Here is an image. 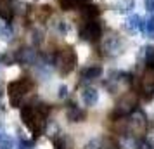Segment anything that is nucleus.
<instances>
[{
  "label": "nucleus",
  "mask_w": 154,
  "mask_h": 149,
  "mask_svg": "<svg viewBox=\"0 0 154 149\" xmlns=\"http://www.w3.org/2000/svg\"><path fill=\"white\" fill-rule=\"evenodd\" d=\"M50 107L49 104H26L21 107V120L33 132V135H40L42 128L47 121Z\"/></svg>",
  "instance_id": "f257e3e1"
},
{
  "label": "nucleus",
  "mask_w": 154,
  "mask_h": 149,
  "mask_svg": "<svg viewBox=\"0 0 154 149\" xmlns=\"http://www.w3.org/2000/svg\"><path fill=\"white\" fill-rule=\"evenodd\" d=\"M54 64H56V70L59 71V75H63V76L69 75L78 64V56L75 49L73 47H64V49L57 50Z\"/></svg>",
  "instance_id": "f03ea898"
},
{
  "label": "nucleus",
  "mask_w": 154,
  "mask_h": 149,
  "mask_svg": "<svg viewBox=\"0 0 154 149\" xmlns=\"http://www.w3.org/2000/svg\"><path fill=\"white\" fill-rule=\"evenodd\" d=\"M31 82L29 78L26 76H23L19 80H14V82H11L7 87V94H9V101H11V106H21L23 99L28 95V92L31 90Z\"/></svg>",
  "instance_id": "7ed1b4c3"
},
{
  "label": "nucleus",
  "mask_w": 154,
  "mask_h": 149,
  "mask_svg": "<svg viewBox=\"0 0 154 149\" xmlns=\"http://www.w3.org/2000/svg\"><path fill=\"white\" fill-rule=\"evenodd\" d=\"M126 132L133 137H144V134L147 132V116L144 111L135 109L132 114H128Z\"/></svg>",
  "instance_id": "20e7f679"
},
{
  "label": "nucleus",
  "mask_w": 154,
  "mask_h": 149,
  "mask_svg": "<svg viewBox=\"0 0 154 149\" xmlns=\"http://www.w3.org/2000/svg\"><path fill=\"white\" fill-rule=\"evenodd\" d=\"M137 109V95L133 92H126L121 99L116 102L114 106V113H111V118L119 120V118H126L128 114H132Z\"/></svg>",
  "instance_id": "39448f33"
},
{
  "label": "nucleus",
  "mask_w": 154,
  "mask_h": 149,
  "mask_svg": "<svg viewBox=\"0 0 154 149\" xmlns=\"http://www.w3.org/2000/svg\"><path fill=\"white\" fill-rule=\"evenodd\" d=\"M139 94L144 101H151L154 97V64H149L139 82Z\"/></svg>",
  "instance_id": "423d86ee"
},
{
  "label": "nucleus",
  "mask_w": 154,
  "mask_h": 149,
  "mask_svg": "<svg viewBox=\"0 0 154 149\" xmlns=\"http://www.w3.org/2000/svg\"><path fill=\"white\" fill-rule=\"evenodd\" d=\"M100 33H102V28H100V23L97 19H87L80 28V38L88 43L99 42Z\"/></svg>",
  "instance_id": "0eeeda50"
},
{
  "label": "nucleus",
  "mask_w": 154,
  "mask_h": 149,
  "mask_svg": "<svg viewBox=\"0 0 154 149\" xmlns=\"http://www.w3.org/2000/svg\"><path fill=\"white\" fill-rule=\"evenodd\" d=\"M121 52H123V42L118 35L111 33L102 40V54L106 57H118L121 56Z\"/></svg>",
  "instance_id": "6e6552de"
},
{
  "label": "nucleus",
  "mask_w": 154,
  "mask_h": 149,
  "mask_svg": "<svg viewBox=\"0 0 154 149\" xmlns=\"http://www.w3.org/2000/svg\"><path fill=\"white\" fill-rule=\"evenodd\" d=\"M50 14H52V9L49 7V5H40V7H33L31 11H29V17L33 19V21L36 23H43L47 21L50 17Z\"/></svg>",
  "instance_id": "1a4fd4ad"
},
{
  "label": "nucleus",
  "mask_w": 154,
  "mask_h": 149,
  "mask_svg": "<svg viewBox=\"0 0 154 149\" xmlns=\"http://www.w3.org/2000/svg\"><path fill=\"white\" fill-rule=\"evenodd\" d=\"M0 17L5 23H11L14 17V2L12 0H0Z\"/></svg>",
  "instance_id": "9d476101"
},
{
  "label": "nucleus",
  "mask_w": 154,
  "mask_h": 149,
  "mask_svg": "<svg viewBox=\"0 0 154 149\" xmlns=\"http://www.w3.org/2000/svg\"><path fill=\"white\" fill-rule=\"evenodd\" d=\"M125 28H126V31H130V33H137V31L146 29V23H144V19H142L140 16H130L125 23Z\"/></svg>",
  "instance_id": "9b49d317"
},
{
  "label": "nucleus",
  "mask_w": 154,
  "mask_h": 149,
  "mask_svg": "<svg viewBox=\"0 0 154 149\" xmlns=\"http://www.w3.org/2000/svg\"><path fill=\"white\" fill-rule=\"evenodd\" d=\"M82 101L85 106H95L99 101V92L92 87H85L82 90Z\"/></svg>",
  "instance_id": "f8f14e48"
},
{
  "label": "nucleus",
  "mask_w": 154,
  "mask_h": 149,
  "mask_svg": "<svg viewBox=\"0 0 154 149\" xmlns=\"http://www.w3.org/2000/svg\"><path fill=\"white\" fill-rule=\"evenodd\" d=\"M66 114H68V120L75 121V123L85 120V111L82 109V107H78L76 104H71V106L68 107V113Z\"/></svg>",
  "instance_id": "ddd939ff"
},
{
  "label": "nucleus",
  "mask_w": 154,
  "mask_h": 149,
  "mask_svg": "<svg viewBox=\"0 0 154 149\" xmlns=\"http://www.w3.org/2000/svg\"><path fill=\"white\" fill-rule=\"evenodd\" d=\"M102 75V68L100 66H88V68H85L83 71H82V78L83 80H95L99 78Z\"/></svg>",
  "instance_id": "4468645a"
},
{
  "label": "nucleus",
  "mask_w": 154,
  "mask_h": 149,
  "mask_svg": "<svg viewBox=\"0 0 154 149\" xmlns=\"http://www.w3.org/2000/svg\"><path fill=\"white\" fill-rule=\"evenodd\" d=\"M16 59H17L19 63H23V64H29V63H35L36 56H35V52H33L31 49H21Z\"/></svg>",
  "instance_id": "2eb2a0df"
},
{
  "label": "nucleus",
  "mask_w": 154,
  "mask_h": 149,
  "mask_svg": "<svg viewBox=\"0 0 154 149\" xmlns=\"http://www.w3.org/2000/svg\"><path fill=\"white\" fill-rule=\"evenodd\" d=\"M80 9H82V14H83L85 19H95L99 16V12H100L97 5H85L83 4Z\"/></svg>",
  "instance_id": "dca6fc26"
},
{
  "label": "nucleus",
  "mask_w": 154,
  "mask_h": 149,
  "mask_svg": "<svg viewBox=\"0 0 154 149\" xmlns=\"http://www.w3.org/2000/svg\"><path fill=\"white\" fill-rule=\"evenodd\" d=\"M59 2V7L63 11H73V9H80L83 4L80 0H57Z\"/></svg>",
  "instance_id": "f3484780"
},
{
  "label": "nucleus",
  "mask_w": 154,
  "mask_h": 149,
  "mask_svg": "<svg viewBox=\"0 0 154 149\" xmlns=\"http://www.w3.org/2000/svg\"><path fill=\"white\" fill-rule=\"evenodd\" d=\"M114 9L118 12H121V14H126V12H130L133 9V0H119V2H116Z\"/></svg>",
  "instance_id": "a211bd4d"
},
{
  "label": "nucleus",
  "mask_w": 154,
  "mask_h": 149,
  "mask_svg": "<svg viewBox=\"0 0 154 149\" xmlns=\"http://www.w3.org/2000/svg\"><path fill=\"white\" fill-rule=\"evenodd\" d=\"M14 147V139L9 137L7 134L0 132V149H12Z\"/></svg>",
  "instance_id": "6ab92c4d"
},
{
  "label": "nucleus",
  "mask_w": 154,
  "mask_h": 149,
  "mask_svg": "<svg viewBox=\"0 0 154 149\" xmlns=\"http://www.w3.org/2000/svg\"><path fill=\"white\" fill-rule=\"evenodd\" d=\"M0 38H4L5 42H9V40L12 38V28H11V24H9V23L2 24V29H0Z\"/></svg>",
  "instance_id": "aec40b11"
},
{
  "label": "nucleus",
  "mask_w": 154,
  "mask_h": 149,
  "mask_svg": "<svg viewBox=\"0 0 154 149\" xmlns=\"http://www.w3.org/2000/svg\"><path fill=\"white\" fill-rule=\"evenodd\" d=\"M146 31H147V35L154 36V16H151V17L147 19V23H146Z\"/></svg>",
  "instance_id": "412c9836"
},
{
  "label": "nucleus",
  "mask_w": 154,
  "mask_h": 149,
  "mask_svg": "<svg viewBox=\"0 0 154 149\" xmlns=\"http://www.w3.org/2000/svg\"><path fill=\"white\" fill-rule=\"evenodd\" d=\"M54 146H56V149H69L68 147V142H66L64 137H57L56 141H54Z\"/></svg>",
  "instance_id": "4be33fe9"
},
{
  "label": "nucleus",
  "mask_w": 154,
  "mask_h": 149,
  "mask_svg": "<svg viewBox=\"0 0 154 149\" xmlns=\"http://www.w3.org/2000/svg\"><path fill=\"white\" fill-rule=\"evenodd\" d=\"M146 11H149V12H154V0H146Z\"/></svg>",
  "instance_id": "5701e85b"
},
{
  "label": "nucleus",
  "mask_w": 154,
  "mask_h": 149,
  "mask_svg": "<svg viewBox=\"0 0 154 149\" xmlns=\"http://www.w3.org/2000/svg\"><path fill=\"white\" fill-rule=\"evenodd\" d=\"M66 95V87H61V97H64Z\"/></svg>",
  "instance_id": "b1692460"
},
{
  "label": "nucleus",
  "mask_w": 154,
  "mask_h": 149,
  "mask_svg": "<svg viewBox=\"0 0 154 149\" xmlns=\"http://www.w3.org/2000/svg\"><path fill=\"white\" fill-rule=\"evenodd\" d=\"M80 2H82V4H87V2H92V0H80Z\"/></svg>",
  "instance_id": "393cba45"
},
{
  "label": "nucleus",
  "mask_w": 154,
  "mask_h": 149,
  "mask_svg": "<svg viewBox=\"0 0 154 149\" xmlns=\"http://www.w3.org/2000/svg\"><path fill=\"white\" fill-rule=\"evenodd\" d=\"M0 130H2V123H0Z\"/></svg>",
  "instance_id": "a878e982"
},
{
  "label": "nucleus",
  "mask_w": 154,
  "mask_h": 149,
  "mask_svg": "<svg viewBox=\"0 0 154 149\" xmlns=\"http://www.w3.org/2000/svg\"><path fill=\"white\" fill-rule=\"evenodd\" d=\"M0 29H2V23H0Z\"/></svg>",
  "instance_id": "bb28decb"
},
{
  "label": "nucleus",
  "mask_w": 154,
  "mask_h": 149,
  "mask_svg": "<svg viewBox=\"0 0 154 149\" xmlns=\"http://www.w3.org/2000/svg\"><path fill=\"white\" fill-rule=\"evenodd\" d=\"M0 61H2V57H0Z\"/></svg>",
  "instance_id": "cd10ccee"
}]
</instances>
